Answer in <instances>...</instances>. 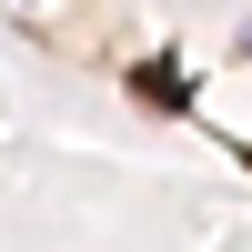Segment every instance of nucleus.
<instances>
[{
	"mask_svg": "<svg viewBox=\"0 0 252 252\" xmlns=\"http://www.w3.org/2000/svg\"><path fill=\"white\" fill-rule=\"evenodd\" d=\"M242 51H252V31H242Z\"/></svg>",
	"mask_w": 252,
	"mask_h": 252,
	"instance_id": "nucleus-1",
	"label": "nucleus"
}]
</instances>
